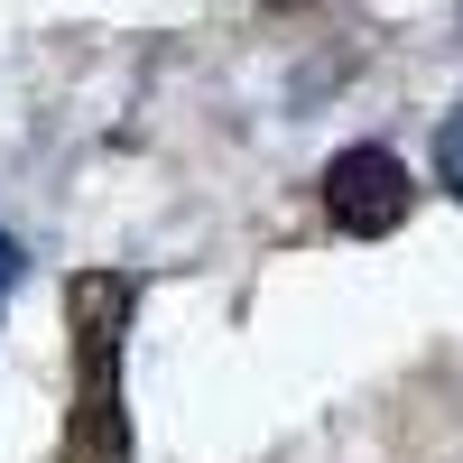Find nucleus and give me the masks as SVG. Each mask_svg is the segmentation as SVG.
<instances>
[{
    "label": "nucleus",
    "instance_id": "f257e3e1",
    "mask_svg": "<svg viewBox=\"0 0 463 463\" xmlns=\"http://www.w3.org/2000/svg\"><path fill=\"white\" fill-rule=\"evenodd\" d=\"M130 316H139V279H130V269H74V279H65V325H74L65 463H139V445H130V399H121Z\"/></svg>",
    "mask_w": 463,
    "mask_h": 463
},
{
    "label": "nucleus",
    "instance_id": "f03ea898",
    "mask_svg": "<svg viewBox=\"0 0 463 463\" xmlns=\"http://www.w3.org/2000/svg\"><path fill=\"white\" fill-rule=\"evenodd\" d=\"M408 204H417V185H408V158L399 148H343V158L325 167V213H334V232H353V241H390V232L408 222Z\"/></svg>",
    "mask_w": 463,
    "mask_h": 463
},
{
    "label": "nucleus",
    "instance_id": "7ed1b4c3",
    "mask_svg": "<svg viewBox=\"0 0 463 463\" xmlns=\"http://www.w3.org/2000/svg\"><path fill=\"white\" fill-rule=\"evenodd\" d=\"M436 185H445V195L463 204V102H454L445 121H436Z\"/></svg>",
    "mask_w": 463,
    "mask_h": 463
},
{
    "label": "nucleus",
    "instance_id": "20e7f679",
    "mask_svg": "<svg viewBox=\"0 0 463 463\" xmlns=\"http://www.w3.org/2000/svg\"><path fill=\"white\" fill-rule=\"evenodd\" d=\"M19 269H28V260H19V241H10V232H0V297L19 288Z\"/></svg>",
    "mask_w": 463,
    "mask_h": 463
},
{
    "label": "nucleus",
    "instance_id": "39448f33",
    "mask_svg": "<svg viewBox=\"0 0 463 463\" xmlns=\"http://www.w3.org/2000/svg\"><path fill=\"white\" fill-rule=\"evenodd\" d=\"M279 10H288V0H279Z\"/></svg>",
    "mask_w": 463,
    "mask_h": 463
}]
</instances>
